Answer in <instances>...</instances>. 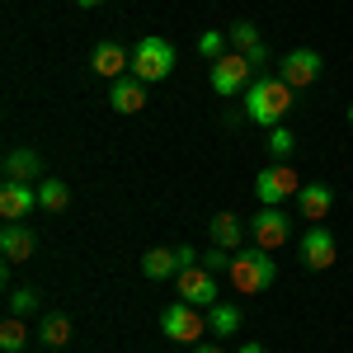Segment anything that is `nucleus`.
I'll return each instance as SVG.
<instances>
[{
  "label": "nucleus",
  "mask_w": 353,
  "mask_h": 353,
  "mask_svg": "<svg viewBox=\"0 0 353 353\" xmlns=\"http://www.w3.org/2000/svg\"><path fill=\"white\" fill-rule=\"evenodd\" d=\"M208 231H212V245H221V250H245V221L236 217V212H217V217L208 221Z\"/></svg>",
  "instance_id": "obj_17"
},
{
  "label": "nucleus",
  "mask_w": 353,
  "mask_h": 353,
  "mask_svg": "<svg viewBox=\"0 0 353 353\" xmlns=\"http://www.w3.org/2000/svg\"><path fill=\"white\" fill-rule=\"evenodd\" d=\"M38 250V236L28 231L24 221H5V231H0V254H5V264H19Z\"/></svg>",
  "instance_id": "obj_14"
},
{
  "label": "nucleus",
  "mask_w": 353,
  "mask_h": 353,
  "mask_svg": "<svg viewBox=\"0 0 353 353\" xmlns=\"http://www.w3.org/2000/svg\"><path fill=\"white\" fill-rule=\"evenodd\" d=\"M109 104H113V113H141L146 109V85L137 81V76L113 81L109 85Z\"/></svg>",
  "instance_id": "obj_16"
},
{
  "label": "nucleus",
  "mask_w": 353,
  "mask_h": 353,
  "mask_svg": "<svg viewBox=\"0 0 353 353\" xmlns=\"http://www.w3.org/2000/svg\"><path fill=\"white\" fill-rule=\"evenodd\" d=\"M90 71L99 76V81H123V71H132V52L123 48V43H113V38H104V43H94V52H90Z\"/></svg>",
  "instance_id": "obj_8"
},
{
  "label": "nucleus",
  "mask_w": 353,
  "mask_h": 353,
  "mask_svg": "<svg viewBox=\"0 0 353 353\" xmlns=\"http://www.w3.org/2000/svg\"><path fill=\"white\" fill-rule=\"evenodd\" d=\"M269 151H273V161H288V156L297 151V137H292V128H269Z\"/></svg>",
  "instance_id": "obj_25"
},
{
  "label": "nucleus",
  "mask_w": 353,
  "mask_h": 353,
  "mask_svg": "<svg viewBox=\"0 0 353 353\" xmlns=\"http://www.w3.org/2000/svg\"><path fill=\"white\" fill-rule=\"evenodd\" d=\"M349 128H353V104H349Z\"/></svg>",
  "instance_id": "obj_31"
},
{
  "label": "nucleus",
  "mask_w": 353,
  "mask_h": 353,
  "mask_svg": "<svg viewBox=\"0 0 353 353\" xmlns=\"http://www.w3.org/2000/svg\"><path fill=\"white\" fill-rule=\"evenodd\" d=\"M226 278H231V288H236V292L254 297V292L273 288L278 269H273L269 250H259V245H245V250H236V254H231V269H226Z\"/></svg>",
  "instance_id": "obj_2"
},
{
  "label": "nucleus",
  "mask_w": 353,
  "mask_h": 353,
  "mask_svg": "<svg viewBox=\"0 0 353 353\" xmlns=\"http://www.w3.org/2000/svg\"><path fill=\"white\" fill-rule=\"evenodd\" d=\"M297 250H301V264L306 269H330L334 264V236H330V226H306V236L297 241Z\"/></svg>",
  "instance_id": "obj_11"
},
{
  "label": "nucleus",
  "mask_w": 353,
  "mask_h": 353,
  "mask_svg": "<svg viewBox=\"0 0 353 353\" xmlns=\"http://www.w3.org/2000/svg\"><path fill=\"white\" fill-rule=\"evenodd\" d=\"M193 353H226L221 344H193Z\"/></svg>",
  "instance_id": "obj_29"
},
{
  "label": "nucleus",
  "mask_w": 353,
  "mask_h": 353,
  "mask_svg": "<svg viewBox=\"0 0 353 353\" xmlns=\"http://www.w3.org/2000/svg\"><path fill=\"white\" fill-rule=\"evenodd\" d=\"M321 66H325V61H321V52H316V48H292V52L278 61V76L292 85V90H306V85L321 76Z\"/></svg>",
  "instance_id": "obj_9"
},
{
  "label": "nucleus",
  "mask_w": 353,
  "mask_h": 353,
  "mask_svg": "<svg viewBox=\"0 0 353 353\" xmlns=\"http://www.w3.org/2000/svg\"><path fill=\"white\" fill-rule=\"evenodd\" d=\"M76 5H81V10H94V5H104V0H76Z\"/></svg>",
  "instance_id": "obj_30"
},
{
  "label": "nucleus",
  "mask_w": 353,
  "mask_h": 353,
  "mask_svg": "<svg viewBox=\"0 0 353 353\" xmlns=\"http://www.w3.org/2000/svg\"><path fill=\"white\" fill-rule=\"evenodd\" d=\"M38 339H43L48 349H66V344H71V321H66V316H48V321L38 325Z\"/></svg>",
  "instance_id": "obj_23"
},
{
  "label": "nucleus",
  "mask_w": 353,
  "mask_h": 353,
  "mask_svg": "<svg viewBox=\"0 0 353 353\" xmlns=\"http://www.w3.org/2000/svg\"><path fill=\"white\" fill-rule=\"evenodd\" d=\"M33 208H38V189L33 184H19V179L0 184V217L5 221H24Z\"/></svg>",
  "instance_id": "obj_12"
},
{
  "label": "nucleus",
  "mask_w": 353,
  "mask_h": 353,
  "mask_svg": "<svg viewBox=\"0 0 353 353\" xmlns=\"http://www.w3.org/2000/svg\"><path fill=\"white\" fill-rule=\"evenodd\" d=\"M254 76H259V66H254L250 57H241V52H226V57H217V61L208 66V81H212V90H217L221 99H236V94H245Z\"/></svg>",
  "instance_id": "obj_6"
},
{
  "label": "nucleus",
  "mask_w": 353,
  "mask_h": 353,
  "mask_svg": "<svg viewBox=\"0 0 353 353\" xmlns=\"http://www.w3.org/2000/svg\"><path fill=\"white\" fill-rule=\"evenodd\" d=\"M38 306H43V292H38V288H28V283L10 292V316H33Z\"/></svg>",
  "instance_id": "obj_24"
},
{
  "label": "nucleus",
  "mask_w": 353,
  "mask_h": 353,
  "mask_svg": "<svg viewBox=\"0 0 353 353\" xmlns=\"http://www.w3.org/2000/svg\"><path fill=\"white\" fill-rule=\"evenodd\" d=\"M170 71H174V43L161 38V33H146L132 48V71H128V76H137L141 85H156V81H165Z\"/></svg>",
  "instance_id": "obj_3"
},
{
  "label": "nucleus",
  "mask_w": 353,
  "mask_h": 353,
  "mask_svg": "<svg viewBox=\"0 0 353 353\" xmlns=\"http://www.w3.org/2000/svg\"><path fill=\"white\" fill-rule=\"evenodd\" d=\"M241 330V306L236 301H212L208 306V334L212 339H231Z\"/></svg>",
  "instance_id": "obj_19"
},
{
  "label": "nucleus",
  "mask_w": 353,
  "mask_h": 353,
  "mask_svg": "<svg viewBox=\"0 0 353 353\" xmlns=\"http://www.w3.org/2000/svg\"><path fill=\"white\" fill-rule=\"evenodd\" d=\"M161 334L170 344H198L203 334H208V311H198L193 301H170L161 311Z\"/></svg>",
  "instance_id": "obj_4"
},
{
  "label": "nucleus",
  "mask_w": 353,
  "mask_h": 353,
  "mask_svg": "<svg viewBox=\"0 0 353 353\" xmlns=\"http://www.w3.org/2000/svg\"><path fill=\"white\" fill-rule=\"evenodd\" d=\"M174 273H179V254H174L170 245H156V250H146V254H141V278L165 283V278H174Z\"/></svg>",
  "instance_id": "obj_18"
},
{
  "label": "nucleus",
  "mask_w": 353,
  "mask_h": 353,
  "mask_svg": "<svg viewBox=\"0 0 353 353\" xmlns=\"http://www.w3.org/2000/svg\"><path fill=\"white\" fill-rule=\"evenodd\" d=\"M236 353H269V349H264L259 339H250V344H241V349H236Z\"/></svg>",
  "instance_id": "obj_28"
},
{
  "label": "nucleus",
  "mask_w": 353,
  "mask_h": 353,
  "mask_svg": "<svg viewBox=\"0 0 353 353\" xmlns=\"http://www.w3.org/2000/svg\"><path fill=\"white\" fill-rule=\"evenodd\" d=\"M297 104V90L283 81V76H254L250 90H245V118L254 123V128H283V118L292 113Z\"/></svg>",
  "instance_id": "obj_1"
},
{
  "label": "nucleus",
  "mask_w": 353,
  "mask_h": 353,
  "mask_svg": "<svg viewBox=\"0 0 353 353\" xmlns=\"http://www.w3.org/2000/svg\"><path fill=\"white\" fill-rule=\"evenodd\" d=\"M198 264H203L208 273H226V269H231V250H221V245H212V250H208V254H203Z\"/></svg>",
  "instance_id": "obj_27"
},
{
  "label": "nucleus",
  "mask_w": 353,
  "mask_h": 353,
  "mask_svg": "<svg viewBox=\"0 0 353 353\" xmlns=\"http://www.w3.org/2000/svg\"><path fill=\"white\" fill-rule=\"evenodd\" d=\"M24 344H28L24 316H5V321H0V349H5V353H19Z\"/></svg>",
  "instance_id": "obj_22"
},
{
  "label": "nucleus",
  "mask_w": 353,
  "mask_h": 353,
  "mask_svg": "<svg viewBox=\"0 0 353 353\" xmlns=\"http://www.w3.org/2000/svg\"><path fill=\"white\" fill-rule=\"evenodd\" d=\"M297 193H301V179L288 161H273L254 174V198H259V208H283V203L297 198Z\"/></svg>",
  "instance_id": "obj_5"
},
{
  "label": "nucleus",
  "mask_w": 353,
  "mask_h": 353,
  "mask_svg": "<svg viewBox=\"0 0 353 353\" xmlns=\"http://www.w3.org/2000/svg\"><path fill=\"white\" fill-rule=\"evenodd\" d=\"M179 301H193V306H212L217 301V273H208L203 264L193 269H179Z\"/></svg>",
  "instance_id": "obj_10"
},
{
  "label": "nucleus",
  "mask_w": 353,
  "mask_h": 353,
  "mask_svg": "<svg viewBox=\"0 0 353 353\" xmlns=\"http://www.w3.org/2000/svg\"><path fill=\"white\" fill-rule=\"evenodd\" d=\"M38 174H43V161H38V151H28V146H14V151L5 156V179L33 184Z\"/></svg>",
  "instance_id": "obj_20"
},
{
  "label": "nucleus",
  "mask_w": 353,
  "mask_h": 353,
  "mask_svg": "<svg viewBox=\"0 0 353 353\" xmlns=\"http://www.w3.org/2000/svg\"><path fill=\"white\" fill-rule=\"evenodd\" d=\"M250 236H254L259 250H283V245L292 241V217L283 208H259L254 221H250Z\"/></svg>",
  "instance_id": "obj_7"
},
{
  "label": "nucleus",
  "mask_w": 353,
  "mask_h": 353,
  "mask_svg": "<svg viewBox=\"0 0 353 353\" xmlns=\"http://www.w3.org/2000/svg\"><path fill=\"white\" fill-rule=\"evenodd\" d=\"M226 33H231V48H236L241 57H250L254 66H264V61H269V48H264V38H259V28L250 24V19H236V24L226 28Z\"/></svg>",
  "instance_id": "obj_15"
},
{
  "label": "nucleus",
  "mask_w": 353,
  "mask_h": 353,
  "mask_svg": "<svg viewBox=\"0 0 353 353\" xmlns=\"http://www.w3.org/2000/svg\"><path fill=\"white\" fill-rule=\"evenodd\" d=\"M66 203H71V189L61 179H43L38 184V208L43 212H66Z\"/></svg>",
  "instance_id": "obj_21"
},
{
  "label": "nucleus",
  "mask_w": 353,
  "mask_h": 353,
  "mask_svg": "<svg viewBox=\"0 0 353 353\" xmlns=\"http://www.w3.org/2000/svg\"><path fill=\"white\" fill-rule=\"evenodd\" d=\"M226 43H231V33H221V28H208V33L198 38V52L208 57V61H217V57H226Z\"/></svg>",
  "instance_id": "obj_26"
},
{
  "label": "nucleus",
  "mask_w": 353,
  "mask_h": 353,
  "mask_svg": "<svg viewBox=\"0 0 353 353\" xmlns=\"http://www.w3.org/2000/svg\"><path fill=\"white\" fill-rule=\"evenodd\" d=\"M330 208H334V189H330V184H301L297 212L306 217V226H325Z\"/></svg>",
  "instance_id": "obj_13"
}]
</instances>
